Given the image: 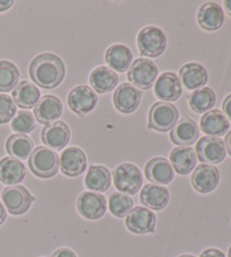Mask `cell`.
Segmentation results:
<instances>
[{
	"mask_svg": "<svg viewBox=\"0 0 231 257\" xmlns=\"http://www.w3.org/2000/svg\"><path fill=\"white\" fill-rule=\"evenodd\" d=\"M146 179L152 184L167 185L174 179V169L165 158H154L146 162L144 168Z\"/></svg>",
	"mask_w": 231,
	"mask_h": 257,
	"instance_id": "obj_18",
	"label": "cell"
},
{
	"mask_svg": "<svg viewBox=\"0 0 231 257\" xmlns=\"http://www.w3.org/2000/svg\"><path fill=\"white\" fill-rule=\"evenodd\" d=\"M113 179L116 189L126 195L136 194L144 184L141 170L132 163H122L116 167L113 171Z\"/></svg>",
	"mask_w": 231,
	"mask_h": 257,
	"instance_id": "obj_5",
	"label": "cell"
},
{
	"mask_svg": "<svg viewBox=\"0 0 231 257\" xmlns=\"http://www.w3.org/2000/svg\"><path fill=\"white\" fill-rule=\"evenodd\" d=\"M64 105L59 97L56 95L42 96L34 108V116L40 123L48 125L61 117Z\"/></svg>",
	"mask_w": 231,
	"mask_h": 257,
	"instance_id": "obj_15",
	"label": "cell"
},
{
	"mask_svg": "<svg viewBox=\"0 0 231 257\" xmlns=\"http://www.w3.org/2000/svg\"><path fill=\"white\" fill-rule=\"evenodd\" d=\"M85 186L97 193H104L110 186V172L103 166H90L85 177Z\"/></svg>",
	"mask_w": 231,
	"mask_h": 257,
	"instance_id": "obj_30",
	"label": "cell"
},
{
	"mask_svg": "<svg viewBox=\"0 0 231 257\" xmlns=\"http://www.w3.org/2000/svg\"><path fill=\"white\" fill-rule=\"evenodd\" d=\"M28 167L38 178H52L59 171V156L50 149L38 146L30 153Z\"/></svg>",
	"mask_w": 231,
	"mask_h": 257,
	"instance_id": "obj_2",
	"label": "cell"
},
{
	"mask_svg": "<svg viewBox=\"0 0 231 257\" xmlns=\"http://www.w3.org/2000/svg\"><path fill=\"white\" fill-rule=\"evenodd\" d=\"M170 161L177 174L186 176L190 174L196 167V153L192 148L188 146H177L170 152Z\"/></svg>",
	"mask_w": 231,
	"mask_h": 257,
	"instance_id": "obj_19",
	"label": "cell"
},
{
	"mask_svg": "<svg viewBox=\"0 0 231 257\" xmlns=\"http://www.w3.org/2000/svg\"><path fill=\"white\" fill-rule=\"evenodd\" d=\"M228 257H231V247L229 248V252H228Z\"/></svg>",
	"mask_w": 231,
	"mask_h": 257,
	"instance_id": "obj_44",
	"label": "cell"
},
{
	"mask_svg": "<svg viewBox=\"0 0 231 257\" xmlns=\"http://www.w3.org/2000/svg\"><path fill=\"white\" fill-rule=\"evenodd\" d=\"M2 199L7 211L12 215H22L30 210L35 197L24 186H10L2 190Z\"/></svg>",
	"mask_w": 231,
	"mask_h": 257,
	"instance_id": "obj_7",
	"label": "cell"
},
{
	"mask_svg": "<svg viewBox=\"0 0 231 257\" xmlns=\"http://www.w3.org/2000/svg\"><path fill=\"white\" fill-rule=\"evenodd\" d=\"M170 192L166 187L156 184H148L142 188L140 201L144 206L154 211L164 210L170 203Z\"/></svg>",
	"mask_w": 231,
	"mask_h": 257,
	"instance_id": "obj_20",
	"label": "cell"
},
{
	"mask_svg": "<svg viewBox=\"0 0 231 257\" xmlns=\"http://www.w3.org/2000/svg\"><path fill=\"white\" fill-rule=\"evenodd\" d=\"M190 109L195 113H206L214 107L216 97L210 87H202L195 90L188 96Z\"/></svg>",
	"mask_w": 231,
	"mask_h": 257,
	"instance_id": "obj_31",
	"label": "cell"
},
{
	"mask_svg": "<svg viewBox=\"0 0 231 257\" xmlns=\"http://www.w3.org/2000/svg\"><path fill=\"white\" fill-rule=\"evenodd\" d=\"M59 167L66 177H78L87 169V158L82 149L71 146L64 150L59 158Z\"/></svg>",
	"mask_w": 231,
	"mask_h": 257,
	"instance_id": "obj_13",
	"label": "cell"
},
{
	"mask_svg": "<svg viewBox=\"0 0 231 257\" xmlns=\"http://www.w3.org/2000/svg\"><path fill=\"white\" fill-rule=\"evenodd\" d=\"M224 21L222 8L216 3H206L198 12V25L206 31L219 30Z\"/></svg>",
	"mask_w": 231,
	"mask_h": 257,
	"instance_id": "obj_23",
	"label": "cell"
},
{
	"mask_svg": "<svg viewBox=\"0 0 231 257\" xmlns=\"http://www.w3.org/2000/svg\"><path fill=\"white\" fill-rule=\"evenodd\" d=\"M90 82L92 87L97 93L104 94V93L112 92L118 86V76L116 73L106 66H100L92 72Z\"/></svg>",
	"mask_w": 231,
	"mask_h": 257,
	"instance_id": "obj_27",
	"label": "cell"
},
{
	"mask_svg": "<svg viewBox=\"0 0 231 257\" xmlns=\"http://www.w3.org/2000/svg\"><path fill=\"white\" fill-rule=\"evenodd\" d=\"M154 95L162 101H177L183 93L178 76L175 73H164L157 79L154 87Z\"/></svg>",
	"mask_w": 231,
	"mask_h": 257,
	"instance_id": "obj_17",
	"label": "cell"
},
{
	"mask_svg": "<svg viewBox=\"0 0 231 257\" xmlns=\"http://www.w3.org/2000/svg\"><path fill=\"white\" fill-rule=\"evenodd\" d=\"M142 93L130 83L120 85L113 95V103L118 111L124 114H130L139 108Z\"/></svg>",
	"mask_w": 231,
	"mask_h": 257,
	"instance_id": "obj_12",
	"label": "cell"
},
{
	"mask_svg": "<svg viewBox=\"0 0 231 257\" xmlns=\"http://www.w3.org/2000/svg\"><path fill=\"white\" fill-rule=\"evenodd\" d=\"M180 79L188 90H198L208 83V72L202 65L190 63L180 68Z\"/></svg>",
	"mask_w": 231,
	"mask_h": 257,
	"instance_id": "obj_25",
	"label": "cell"
},
{
	"mask_svg": "<svg viewBox=\"0 0 231 257\" xmlns=\"http://www.w3.org/2000/svg\"><path fill=\"white\" fill-rule=\"evenodd\" d=\"M178 257H195V256L190 255V254H185V255H182V256H178Z\"/></svg>",
	"mask_w": 231,
	"mask_h": 257,
	"instance_id": "obj_43",
	"label": "cell"
},
{
	"mask_svg": "<svg viewBox=\"0 0 231 257\" xmlns=\"http://www.w3.org/2000/svg\"><path fill=\"white\" fill-rule=\"evenodd\" d=\"M229 121L220 110H211L201 118V130L212 137L224 136L229 130Z\"/></svg>",
	"mask_w": 231,
	"mask_h": 257,
	"instance_id": "obj_28",
	"label": "cell"
},
{
	"mask_svg": "<svg viewBox=\"0 0 231 257\" xmlns=\"http://www.w3.org/2000/svg\"><path fill=\"white\" fill-rule=\"evenodd\" d=\"M77 209L79 214L88 220H98L104 216L108 209L106 198L103 195L84 192L77 199Z\"/></svg>",
	"mask_w": 231,
	"mask_h": 257,
	"instance_id": "obj_11",
	"label": "cell"
},
{
	"mask_svg": "<svg viewBox=\"0 0 231 257\" xmlns=\"http://www.w3.org/2000/svg\"><path fill=\"white\" fill-rule=\"evenodd\" d=\"M110 212L116 218H124L133 209V199L123 193H112L108 198Z\"/></svg>",
	"mask_w": 231,
	"mask_h": 257,
	"instance_id": "obj_33",
	"label": "cell"
},
{
	"mask_svg": "<svg viewBox=\"0 0 231 257\" xmlns=\"http://www.w3.org/2000/svg\"><path fill=\"white\" fill-rule=\"evenodd\" d=\"M224 5L226 12L228 13L229 16H231V0H226V2L224 3Z\"/></svg>",
	"mask_w": 231,
	"mask_h": 257,
	"instance_id": "obj_42",
	"label": "cell"
},
{
	"mask_svg": "<svg viewBox=\"0 0 231 257\" xmlns=\"http://www.w3.org/2000/svg\"><path fill=\"white\" fill-rule=\"evenodd\" d=\"M20 73L10 61L0 60V92L8 93L14 90L20 82Z\"/></svg>",
	"mask_w": 231,
	"mask_h": 257,
	"instance_id": "obj_32",
	"label": "cell"
},
{
	"mask_svg": "<svg viewBox=\"0 0 231 257\" xmlns=\"http://www.w3.org/2000/svg\"><path fill=\"white\" fill-rule=\"evenodd\" d=\"M158 76V68L154 61L138 58L128 69V79L138 90H150Z\"/></svg>",
	"mask_w": 231,
	"mask_h": 257,
	"instance_id": "obj_6",
	"label": "cell"
},
{
	"mask_svg": "<svg viewBox=\"0 0 231 257\" xmlns=\"http://www.w3.org/2000/svg\"><path fill=\"white\" fill-rule=\"evenodd\" d=\"M12 130L17 134L26 135L28 133L32 132L35 128V119L34 114L30 111H25V110H20L16 117L12 119L10 123Z\"/></svg>",
	"mask_w": 231,
	"mask_h": 257,
	"instance_id": "obj_34",
	"label": "cell"
},
{
	"mask_svg": "<svg viewBox=\"0 0 231 257\" xmlns=\"http://www.w3.org/2000/svg\"><path fill=\"white\" fill-rule=\"evenodd\" d=\"M200 136L198 123L190 118H183L176 123L170 132V140L178 146L193 145Z\"/></svg>",
	"mask_w": 231,
	"mask_h": 257,
	"instance_id": "obj_21",
	"label": "cell"
},
{
	"mask_svg": "<svg viewBox=\"0 0 231 257\" xmlns=\"http://www.w3.org/2000/svg\"><path fill=\"white\" fill-rule=\"evenodd\" d=\"M69 108L79 116H85L95 109L98 97L95 91L87 85H78L74 87L68 94Z\"/></svg>",
	"mask_w": 231,
	"mask_h": 257,
	"instance_id": "obj_8",
	"label": "cell"
},
{
	"mask_svg": "<svg viewBox=\"0 0 231 257\" xmlns=\"http://www.w3.org/2000/svg\"><path fill=\"white\" fill-rule=\"evenodd\" d=\"M224 146H226V151L229 153V156L231 157V131L226 135L224 139Z\"/></svg>",
	"mask_w": 231,
	"mask_h": 257,
	"instance_id": "obj_40",
	"label": "cell"
},
{
	"mask_svg": "<svg viewBox=\"0 0 231 257\" xmlns=\"http://www.w3.org/2000/svg\"><path fill=\"white\" fill-rule=\"evenodd\" d=\"M30 77L35 85L51 90L59 86L64 79L66 67L62 59L54 54H41L30 61Z\"/></svg>",
	"mask_w": 231,
	"mask_h": 257,
	"instance_id": "obj_1",
	"label": "cell"
},
{
	"mask_svg": "<svg viewBox=\"0 0 231 257\" xmlns=\"http://www.w3.org/2000/svg\"><path fill=\"white\" fill-rule=\"evenodd\" d=\"M157 223L156 214L144 206H136L126 215V225L131 232L146 234L154 232Z\"/></svg>",
	"mask_w": 231,
	"mask_h": 257,
	"instance_id": "obj_10",
	"label": "cell"
},
{
	"mask_svg": "<svg viewBox=\"0 0 231 257\" xmlns=\"http://www.w3.org/2000/svg\"><path fill=\"white\" fill-rule=\"evenodd\" d=\"M34 150L32 139L28 135L14 134L8 137L6 142V151L12 158L17 160H26Z\"/></svg>",
	"mask_w": 231,
	"mask_h": 257,
	"instance_id": "obj_29",
	"label": "cell"
},
{
	"mask_svg": "<svg viewBox=\"0 0 231 257\" xmlns=\"http://www.w3.org/2000/svg\"><path fill=\"white\" fill-rule=\"evenodd\" d=\"M17 111V105L12 97L0 94V125L10 122Z\"/></svg>",
	"mask_w": 231,
	"mask_h": 257,
	"instance_id": "obj_35",
	"label": "cell"
},
{
	"mask_svg": "<svg viewBox=\"0 0 231 257\" xmlns=\"http://www.w3.org/2000/svg\"><path fill=\"white\" fill-rule=\"evenodd\" d=\"M12 100L22 109L35 108L41 97L38 88L33 83L28 81H23L18 83L12 90Z\"/></svg>",
	"mask_w": 231,
	"mask_h": 257,
	"instance_id": "obj_26",
	"label": "cell"
},
{
	"mask_svg": "<svg viewBox=\"0 0 231 257\" xmlns=\"http://www.w3.org/2000/svg\"><path fill=\"white\" fill-rule=\"evenodd\" d=\"M71 137L70 128L64 121H54L43 127L41 140L52 150L60 151L68 145Z\"/></svg>",
	"mask_w": 231,
	"mask_h": 257,
	"instance_id": "obj_14",
	"label": "cell"
},
{
	"mask_svg": "<svg viewBox=\"0 0 231 257\" xmlns=\"http://www.w3.org/2000/svg\"><path fill=\"white\" fill-rule=\"evenodd\" d=\"M6 218H7V211L5 209V206H4V204L2 203V201H0V225L5 222Z\"/></svg>",
	"mask_w": 231,
	"mask_h": 257,
	"instance_id": "obj_41",
	"label": "cell"
},
{
	"mask_svg": "<svg viewBox=\"0 0 231 257\" xmlns=\"http://www.w3.org/2000/svg\"><path fill=\"white\" fill-rule=\"evenodd\" d=\"M190 181H192V186L196 192L208 194L213 192L219 185L220 172L213 166L200 165L194 170Z\"/></svg>",
	"mask_w": 231,
	"mask_h": 257,
	"instance_id": "obj_16",
	"label": "cell"
},
{
	"mask_svg": "<svg viewBox=\"0 0 231 257\" xmlns=\"http://www.w3.org/2000/svg\"><path fill=\"white\" fill-rule=\"evenodd\" d=\"M105 61L113 72L124 73L133 61L132 51L124 44H113L106 50Z\"/></svg>",
	"mask_w": 231,
	"mask_h": 257,
	"instance_id": "obj_22",
	"label": "cell"
},
{
	"mask_svg": "<svg viewBox=\"0 0 231 257\" xmlns=\"http://www.w3.org/2000/svg\"><path fill=\"white\" fill-rule=\"evenodd\" d=\"M52 257H77L74 250L69 249V248H59L54 252H53Z\"/></svg>",
	"mask_w": 231,
	"mask_h": 257,
	"instance_id": "obj_36",
	"label": "cell"
},
{
	"mask_svg": "<svg viewBox=\"0 0 231 257\" xmlns=\"http://www.w3.org/2000/svg\"><path fill=\"white\" fill-rule=\"evenodd\" d=\"M25 166L15 158L6 157L0 160V181L8 186H16L24 180Z\"/></svg>",
	"mask_w": 231,
	"mask_h": 257,
	"instance_id": "obj_24",
	"label": "cell"
},
{
	"mask_svg": "<svg viewBox=\"0 0 231 257\" xmlns=\"http://www.w3.org/2000/svg\"><path fill=\"white\" fill-rule=\"evenodd\" d=\"M222 110H224L226 118L231 121V94L224 99V103H222Z\"/></svg>",
	"mask_w": 231,
	"mask_h": 257,
	"instance_id": "obj_37",
	"label": "cell"
},
{
	"mask_svg": "<svg viewBox=\"0 0 231 257\" xmlns=\"http://www.w3.org/2000/svg\"><path fill=\"white\" fill-rule=\"evenodd\" d=\"M196 156L201 162L208 163V165H219L226 156L224 141L219 137H202L196 144Z\"/></svg>",
	"mask_w": 231,
	"mask_h": 257,
	"instance_id": "obj_9",
	"label": "cell"
},
{
	"mask_svg": "<svg viewBox=\"0 0 231 257\" xmlns=\"http://www.w3.org/2000/svg\"><path fill=\"white\" fill-rule=\"evenodd\" d=\"M12 5H14L12 0H2V2L0 0V13L8 11Z\"/></svg>",
	"mask_w": 231,
	"mask_h": 257,
	"instance_id": "obj_39",
	"label": "cell"
},
{
	"mask_svg": "<svg viewBox=\"0 0 231 257\" xmlns=\"http://www.w3.org/2000/svg\"><path fill=\"white\" fill-rule=\"evenodd\" d=\"M138 48L140 55L149 58H158L166 50L167 38L164 31L156 26H146L138 34Z\"/></svg>",
	"mask_w": 231,
	"mask_h": 257,
	"instance_id": "obj_3",
	"label": "cell"
},
{
	"mask_svg": "<svg viewBox=\"0 0 231 257\" xmlns=\"http://www.w3.org/2000/svg\"><path fill=\"white\" fill-rule=\"evenodd\" d=\"M200 257H226V256L224 252L219 249H216V248H208V249L204 250Z\"/></svg>",
	"mask_w": 231,
	"mask_h": 257,
	"instance_id": "obj_38",
	"label": "cell"
},
{
	"mask_svg": "<svg viewBox=\"0 0 231 257\" xmlns=\"http://www.w3.org/2000/svg\"><path fill=\"white\" fill-rule=\"evenodd\" d=\"M178 110L168 102H156L149 110L148 127L150 130L166 133L174 128L178 121Z\"/></svg>",
	"mask_w": 231,
	"mask_h": 257,
	"instance_id": "obj_4",
	"label": "cell"
}]
</instances>
